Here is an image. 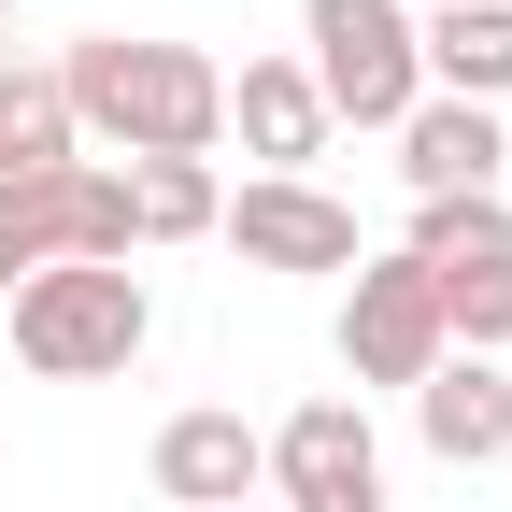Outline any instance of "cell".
I'll list each match as a JSON object with an SVG mask.
<instances>
[{
	"label": "cell",
	"mask_w": 512,
	"mask_h": 512,
	"mask_svg": "<svg viewBox=\"0 0 512 512\" xmlns=\"http://www.w3.org/2000/svg\"><path fill=\"white\" fill-rule=\"evenodd\" d=\"M413 72H427V100L498 114V100H512V0H456V15H413Z\"/></svg>",
	"instance_id": "30bf717a"
},
{
	"label": "cell",
	"mask_w": 512,
	"mask_h": 512,
	"mask_svg": "<svg viewBox=\"0 0 512 512\" xmlns=\"http://www.w3.org/2000/svg\"><path fill=\"white\" fill-rule=\"evenodd\" d=\"M271 512H384V441L356 399H299L271 427Z\"/></svg>",
	"instance_id": "5b68a950"
},
{
	"label": "cell",
	"mask_w": 512,
	"mask_h": 512,
	"mask_svg": "<svg viewBox=\"0 0 512 512\" xmlns=\"http://www.w3.org/2000/svg\"><path fill=\"white\" fill-rule=\"evenodd\" d=\"M157 498H185V512L271 498V427H242V413H171V427H157Z\"/></svg>",
	"instance_id": "ba28073f"
},
{
	"label": "cell",
	"mask_w": 512,
	"mask_h": 512,
	"mask_svg": "<svg viewBox=\"0 0 512 512\" xmlns=\"http://www.w3.org/2000/svg\"><path fill=\"white\" fill-rule=\"evenodd\" d=\"M498 114H470V100H413L399 114V171H413V200H484L498 185Z\"/></svg>",
	"instance_id": "8fae6325"
},
{
	"label": "cell",
	"mask_w": 512,
	"mask_h": 512,
	"mask_svg": "<svg viewBox=\"0 0 512 512\" xmlns=\"http://www.w3.org/2000/svg\"><path fill=\"white\" fill-rule=\"evenodd\" d=\"M228 128H242L256 185H313V157H328V100H313L299 57H242L228 72Z\"/></svg>",
	"instance_id": "52a82bcc"
},
{
	"label": "cell",
	"mask_w": 512,
	"mask_h": 512,
	"mask_svg": "<svg viewBox=\"0 0 512 512\" xmlns=\"http://www.w3.org/2000/svg\"><path fill=\"white\" fill-rule=\"evenodd\" d=\"M57 100H72V128L128 171V157H214L228 143V72L200 43H128V29H86L72 57H57Z\"/></svg>",
	"instance_id": "6da1fadb"
},
{
	"label": "cell",
	"mask_w": 512,
	"mask_h": 512,
	"mask_svg": "<svg viewBox=\"0 0 512 512\" xmlns=\"http://www.w3.org/2000/svg\"><path fill=\"white\" fill-rule=\"evenodd\" d=\"M0 43H15V0H0Z\"/></svg>",
	"instance_id": "2e32d148"
},
{
	"label": "cell",
	"mask_w": 512,
	"mask_h": 512,
	"mask_svg": "<svg viewBox=\"0 0 512 512\" xmlns=\"http://www.w3.org/2000/svg\"><path fill=\"white\" fill-rule=\"evenodd\" d=\"M72 157H86V128L57 100V72H15V57H0V185H43Z\"/></svg>",
	"instance_id": "7c38bea8"
},
{
	"label": "cell",
	"mask_w": 512,
	"mask_h": 512,
	"mask_svg": "<svg viewBox=\"0 0 512 512\" xmlns=\"http://www.w3.org/2000/svg\"><path fill=\"white\" fill-rule=\"evenodd\" d=\"M214 242H242V271H356L370 256L328 185H242V200L214 214Z\"/></svg>",
	"instance_id": "8992f818"
},
{
	"label": "cell",
	"mask_w": 512,
	"mask_h": 512,
	"mask_svg": "<svg viewBox=\"0 0 512 512\" xmlns=\"http://www.w3.org/2000/svg\"><path fill=\"white\" fill-rule=\"evenodd\" d=\"M399 15H456V0H399Z\"/></svg>",
	"instance_id": "9a60e30c"
},
{
	"label": "cell",
	"mask_w": 512,
	"mask_h": 512,
	"mask_svg": "<svg viewBox=\"0 0 512 512\" xmlns=\"http://www.w3.org/2000/svg\"><path fill=\"white\" fill-rule=\"evenodd\" d=\"M157 342L143 271H100V256H57V271L15 285V356L43 384H128V356Z\"/></svg>",
	"instance_id": "7a4b0ae2"
},
{
	"label": "cell",
	"mask_w": 512,
	"mask_h": 512,
	"mask_svg": "<svg viewBox=\"0 0 512 512\" xmlns=\"http://www.w3.org/2000/svg\"><path fill=\"white\" fill-rule=\"evenodd\" d=\"M441 356H456V342H441L427 271H413V256H356V271H342V370L356 384H427Z\"/></svg>",
	"instance_id": "277c9868"
},
{
	"label": "cell",
	"mask_w": 512,
	"mask_h": 512,
	"mask_svg": "<svg viewBox=\"0 0 512 512\" xmlns=\"http://www.w3.org/2000/svg\"><path fill=\"white\" fill-rule=\"evenodd\" d=\"M242 512H271V498H242Z\"/></svg>",
	"instance_id": "e0dca14e"
},
{
	"label": "cell",
	"mask_w": 512,
	"mask_h": 512,
	"mask_svg": "<svg viewBox=\"0 0 512 512\" xmlns=\"http://www.w3.org/2000/svg\"><path fill=\"white\" fill-rule=\"evenodd\" d=\"M413 271H484V256H512V200L484 185V200H413Z\"/></svg>",
	"instance_id": "5bb4252c"
},
{
	"label": "cell",
	"mask_w": 512,
	"mask_h": 512,
	"mask_svg": "<svg viewBox=\"0 0 512 512\" xmlns=\"http://www.w3.org/2000/svg\"><path fill=\"white\" fill-rule=\"evenodd\" d=\"M413 427H427L441 470H498V456H512V370H498V356H441V370L413 384Z\"/></svg>",
	"instance_id": "9c48e42d"
},
{
	"label": "cell",
	"mask_w": 512,
	"mask_h": 512,
	"mask_svg": "<svg viewBox=\"0 0 512 512\" xmlns=\"http://www.w3.org/2000/svg\"><path fill=\"white\" fill-rule=\"evenodd\" d=\"M228 185L214 157H128V242H214Z\"/></svg>",
	"instance_id": "4fadbf2b"
},
{
	"label": "cell",
	"mask_w": 512,
	"mask_h": 512,
	"mask_svg": "<svg viewBox=\"0 0 512 512\" xmlns=\"http://www.w3.org/2000/svg\"><path fill=\"white\" fill-rule=\"evenodd\" d=\"M299 72H313V100H328V128H399L427 100L399 0H299Z\"/></svg>",
	"instance_id": "3957f363"
}]
</instances>
